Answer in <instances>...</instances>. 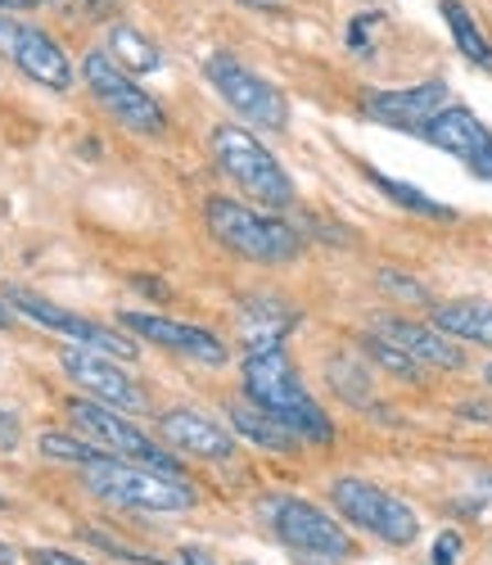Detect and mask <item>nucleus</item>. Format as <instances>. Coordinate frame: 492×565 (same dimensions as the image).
I'll return each instance as SVG.
<instances>
[{
    "instance_id": "7c9ffc66",
    "label": "nucleus",
    "mask_w": 492,
    "mask_h": 565,
    "mask_svg": "<svg viewBox=\"0 0 492 565\" xmlns=\"http://www.w3.org/2000/svg\"><path fill=\"white\" fill-rule=\"evenodd\" d=\"M28 561H32V565H86V561H77V556H68V552H60V547H32V552H28Z\"/></svg>"
},
{
    "instance_id": "20e7f679",
    "label": "nucleus",
    "mask_w": 492,
    "mask_h": 565,
    "mask_svg": "<svg viewBox=\"0 0 492 565\" xmlns=\"http://www.w3.org/2000/svg\"><path fill=\"white\" fill-rule=\"evenodd\" d=\"M82 476H86V489L95 498H105L114 507H131V511H185V507H194V489L185 480L131 466L122 457L95 461L82 470Z\"/></svg>"
},
{
    "instance_id": "1a4fd4ad",
    "label": "nucleus",
    "mask_w": 492,
    "mask_h": 565,
    "mask_svg": "<svg viewBox=\"0 0 492 565\" xmlns=\"http://www.w3.org/2000/svg\"><path fill=\"white\" fill-rule=\"evenodd\" d=\"M271 530L285 547H293L303 561H349L353 556V539L339 530V521L303 498H276L267 507Z\"/></svg>"
},
{
    "instance_id": "e433bc0d",
    "label": "nucleus",
    "mask_w": 492,
    "mask_h": 565,
    "mask_svg": "<svg viewBox=\"0 0 492 565\" xmlns=\"http://www.w3.org/2000/svg\"><path fill=\"white\" fill-rule=\"evenodd\" d=\"M6 326H10V312H6V303H0V331H6Z\"/></svg>"
},
{
    "instance_id": "4c0bfd02",
    "label": "nucleus",
    "mask_w": 492,
    "mask_h": 565,
    "mask_svg": "<svg viewBox=\"0 0 492 565\" xmlns=\"http://www.w3.org/2000/svg\"><path fill=\"white\" fill-rule=\"evenodd\" d=\"M483 381H488V385H492V362H488V371H483Z\"/></svg>"
},
{
    "instance_id": "f257e3e1",
    "label": "nucleus",
    "mask_w": 492,
    "mask_h": 565,
    "mask_svg": "<svg viewBox=\"0 0 492 565\" xmlns=\"http://www.w3.org/2000/svg\"><path fill=\"white\" fill-rule=\"evenodd\" d=\"M244 394L249 403L267 416H276L285 430H293L303 444H330L334 426L321 412V403L308 394L303 375L293 371V362L276 349V353H249L244 358Z\"/></svg>"
},
{
    "instance_id": "c9c22d12",
    "label": "nucleus",
    "mask_w": 492,
    "mask_h": 565,
    "mask_svg": "<svg viewBox=\"0 0 492 565\" xmlns=\"http://www.w3.org/2000/svg\"><path fill=\"white\" fill-rule=\"evenodd\" d=\"M0 565H19V552L10 543H0Z\"/></svg>"
},
{
    "instance_id": "b1692460",
    "label": "nucleus",
    "mask_w": 492,
    "mask_h": 565,
    "mask_svg": "<svg viewBox=\"0 0 492 565\" xmlns=\"http://www.w3.org/2000/svg\"><path fill=\"white\" fill-rule=\"evenodd\" d=\"M41 457H55V461H73V466H95V461H105L109 452L100 444H82V439H68V435H45L41 439Z\"/></svg>"
},
{
    "instance_id": "39448f33",
    "label": "nucleus",
    "mask_w": 492,
    "mask_h": 565,
    "mask_svg": "<svg viewBox=\"0 0 492 565\" xmlns=\"http://www.w3.org/2000/svg\"><path fill=\"white\" fill-rule=\"evenodd\" d=\"M82 77H86V90L95 96V105L105 114H114V122H122L127 131H136V136H163L168 131L163 105L131 73H122L105 51H90L82 60Z\"/></svg>"
},
{
    "instance_id": "f03ea898",
    "label": "nucleus",
    "mask_w": 492,
    "mask_h": 565,
    "mask_svg": "<svg viewBox=\"0 0 492 565\" xmlns=\"http://www.w3.org/2000/svg\"><path fill=\"white\" fill-rule=\"evenodd\" d=\"M204 217H208L213 241L222 249L239 254V258H249V263H289V258H299V249H303V231L299 226H289L276 213H258L249 204H235L226 195H213Z\"/></svg>"
},
{
    "instance_id": "aec40b11",
    "label": "nucleus",
    "mask_w": 492,
    "mask_h": 565,
    "mask_svg": "<svg viewBox=\"0 0 492 565\" xmlns=\"http://www.w3.org/2000/svg\"><path fill=\"white\" fill-rule=\"evenodd\" d=\"M122 73L140 77V73H159L163 68V51L131 23H109V51H105Z\"/></svg>"
},
{
    "instance_id": "2eb2a0df",
    "label": "nucleus",
    "mask_w": 492,
    "mask_h": 565,
    "mask_svg": "<svg viewBox=\"0 0 492 565\" xmlns=\"http://www.w3.org/2000/svg\"><path fill=\"white\" fill-rule=\"evenodd\" d=\"M122 331L150 340L168 353H181V358H194V362H208V366H222L226 362V349L213 331L204 326H190V321H172V317H159V312H122L118 317Z\"/></svg>"
},
{
    "instance_id": "9b49d317",
    "label": "nucleus",
    "mask_w": 492,
    "mask_h": 565,
    "mask_svg": "<svg viewBox=\"0 0 492 565\" xmlns=\"http://www.w3.org/2000/svg\"><path fill=\"white\" fill-rule=\"evenodd\" d=\"M6 299H10V308H14V312L32 317L36 326H51V331H60L64 340H73L77 349L105 353V358H118V362H131V358L140 353V349H136V344H131L122 331H114V326L86 321V317L68 312V308H60V303H51V299H41V295H28V290H10Z\"/></svg>"
},
{
    "instance_id": "473e14b6",
    "label": "nucleus",
    "mask_w": 492,
    "mask_h": 565,
    "mask_svg": "<svg viewBox=\"0 0 492 565\" xmlns=\"http://www.w3.org/2000/svg\"><path fill=\"white\" fill-rule=\"evenodd\" d=\"M181 565H213V556L200 552V547H185V552H181Z\"/></svg>"
},
{
    "instance_id": "f3484780",
    "label": "nucleus",
    "mask_w": 492,
    "mask_h": 565,
    "mask_svg": "<svg viewBox=\"0 0 492 565\" xmlns=\"http://www.w3.org/2000/svg\"><path fill=\"white\" fill-rule=\"evenodd\" d=\"M371 335L388 340L393 349H403L407 358H416L420 366H442V371H461L466 353L452 344V335H442L438 326L425 321H407V317H379L371 326Z\"/></svg>"
},
{
    "instance_id": "423d86ee",
    "label": "nucleus",
    "mask_w": 492,
    "mask_h": 565,
    "mask_svg": "<svg viewBox=\"0 0 492 565\" xmlns=\"http://www.w3.org/2000/svg\"><path fill=\"white\" fill-rule=\"evenodd\" d=\"M330 502L339 507V515H343L349 525L375 534V539L388 543V547H407V543H416V534H420V515H416L403 498H393L388 489H379V484H371V480H357V476L334 480V484H330Z\"/></svg>"
},
{
    "instance_id": "c85d7f7f",
    "label": "nucleus",
    "mask_w": 492,
    "mask_h": 565,
    "mask_svg": "<svg viewBox=\"0 0 492 565\" xmlns=\"http://www.w3.org/2000/svg\"><path fill=\"white\" fill-rule=\"evenodd\" d=\"M457 556H461V534L442 530L438 543H434V565H457Z\"/></svg>"
},
{
    "instance_id": "9d476101",
    "label": "nucleus",
    "mask_w": 492,
    "mask_h": 565,
    "mask_svg": "<svg viewBox=\"0 0 492 565\" xmlns=\"http://www.w3.org/2000/svg\"><path fill=\"white\" fill-rule=\"evenodd\" d=\"M0 55L23 77H32L36 86H51V90L73 86V60L64 55V45L51 32H41L36 23H19L10 14H0Z\"/></svg>"
},
{
    "instance_id": "7ed1b4c3",
    "label": "nucleus",
    "mask_w": 492,
    "mask_h": 565,
    "mask_svg": "<svg viewBox=\"0 0 492 565\" xmlns=\"http://www.w3.org/2000/svg\"><path fill=\"white\" fill-rule=\"evenodd\" d=\"M213 159L217 168L239 185L254 204H263V213H285L293 209V181L280 168V159L263 146L254 131H244L235 122H217L213 127Z\"/></svg>"
},
{
    "instance_id": "f8f14e48",
    "label": "nucleus",
    "mask_w": 492,
    "mask_h": 565,
    "mask_svg": "<svg viewBox=\"0 0 492 565\" xmlns=\"http://www.w3.org/2000/svg\"><path fill=\"white\" fill-rule=\"evenodd\" d=\"M420 140L438 146L442 154L461 159L479 181H492V131H488V122H483L474 109L448 105V109H442V114L420 131Z\"/></svg>"
},
{
    "instance_id": "a878e982",
    "label": "nucleus",
    "mask_w": 492,
    "mask_h": 565,
    "mask_svg": "<svg viewBox=\"0 0 492 565\" xmlns=\"http://www.w3.org/2000/svg\"><path fill=\"white\" fill-rule=\"evenodd\" d=\"M362 349H366V358H375L384 371H393V375H403V381L420 385V362H416V358H407L403 349H393V344H388V340H379V335H366V340H362Z\"/></svg>"
},
{
    "instance_id": "c756f323",
    "label": "nucleus",
    "mask_w": 492,
    "mask_h": 565,
    "mask_svg": "<svg viewBox=\"0 0 492 565\" xmlns=\"http://www.w3.org/2000/svg\"><path fill=\"white\" fill-rule=\"evenodd\" d=\"M23 439V426H19V416L0 407V452H14Z\"/></svg>"
},
{
    "instance_id": "0eeeda50",
    "label": "nucleus",
    "mask_w": 492,
    "mask_h": 565,
    "mask_svg": "<svg viewBox=\"0 0 492 565\" xmlns=\"http://www.w3.org/2000/svg\"><path fill=\"white\" fill-rule=\"evenodd\" d=\"M68 412H73V426H77L82 435H90L109 457H122V461H131V466H145V470H159V476L181 480V461L168 457L150 435H140L131 420H122L118 407L95 403V398H73Z\"/></svg>"
},
{
    "instance_id": "58836bf2",
    "label": "nucleus",
    "mask_w": 492,
    "mask_h": 565,
    "mask_svg": "<svg viewBox=\"0 0 492 565\" xmlns=\"http://www.w3.org/2000/svg\"><path fill=\"white\" fill-rule=\"evenodd\" d=\"M483 489H488V493H492V476H483Z\"/></svg>"
},
{
    "instance_id": "bb28decb",
    "label": "nucleus",
    "mask_w": 492,
    "mask_h": 565,
    "mask_svg": "<svg viewBox=\"0 0 492 565\" xmlns=\"http://www.w3.org/2000/svg\"><path fill=\"white\" fill-rule=\"evenodd\" d=\"M375 280H379V290H388V295H398V299H407V303H429V290L420 286V280H411L407 271H393V267H379V271H375Z\"/></svg>"
},
{
    "instance_id": "ea45409f",
    "label": "nucleus",
    "mask_w": 492,
    "mask_h": 565,
    "mask_svg": "<svg viewBox=\"0 0 492 565\" xmlns=\"http://www.w3.org/2000/svg\"><path fill=\"white\" fill-rule=\"evenodd\" d=\"M0 507H6V493H0Z\"/></svg>"
},
{
    "instance_id": "dca6fc26",
    "label": "nucleus",
    "mask_w": 492,
    "mask_h": 565,
    "mask_svg": "<svg viewBox=\"0 0 492 565\" xmlns=\"http://www.w3.org/2000/svg\"><path fill=\"white\" fill-rule=\"evenodd\" d=\"M159 439L185 457L200 461H231L235 457V430H226L222 420L194 412V407H172L159 416Z\"/></svg>"
},
{
    "instance_id": "2f4dec72",
    "label": "nucleus",
    "mask_w": 492,
    "mask_h": 565,
    "mask_svg": "<svg viewBox=\"0 0 492 565\" xmlns=\"http://www.w3.org/2000/svg\"><path fill=\"white\" fill-rule=\"evenodd\" d=\"M375 23H379V14H357V19H353V28H349V45H353V51H362V45L371 41Z\"/></svg>"
},
{
    "instance_id": "4be33fe9",
    "label": "nucleus",
    "mask_w": 492,
    "mask_h": 565,
    "mask_svg": "<svg viewBox=\"0 0 492 565\" xmlns=\"http://www.w3.org/2000/svg\"><path fill=\"white\" fill-rule=\"evenodd\" d=\"M438 10H442V19H448V28H452L457 51H461L470 64H479V68L492 73V41H488L483 28L474 23V14L461 6V0H438Z\"/></svg>"
},
{
    "instance_id": "6e6552de",
    "label": "nucleus",
    "mask_w": 492,
    "mask_h": 565,
    "mask_svg": "<svg viewBox=\"0 0 492 565\" xmlns=\"http://www.w3.org/2000/svg\"><path fill=\"white\" fill-rule=\"evenodd\" d=\"M204 77L213 82V90L244 122H254L263 131H285L289 127V100L280 96V86L258 77L254 68H244L235 55H208Z\"/></svg>"
},
{
    "instance_id": "4468645a",
    "label": "nucleus",
    "mask_w": 492,
    "mask_h": 565,
    "mask_svg": "<svg viewBox=\"0 0 492 565\" xmlns=\"http://www.w3.org/2000/svg\"><path fill=\"white\" fill-rule=\"evenodd\" d=\"M60 366L73 375V385H82L95 403H109L118 412H145V394L136 390V381L114 358L73 344V349H60Z\"/></svg>"
},
{
    "instance_id": "6ab92c4d",
    "label": "nucleus",
    "mask_w": 492,
    "mask_h": 565,
    "mask_svg": "<svg viewBox=\"0 0 492 565\" xmlns=\"http://www.w3.org/2000/svg\"><path fill=\"white\" fill-rule=\"evenodd\" d=\"M429 326H438L442 335H457L470 344L492 349V303L488 299H448V303H434Z\"/></svg>"
},
{
    "instance_id": "393cba45",
    "label": "nucleus",
    "mask_w": 492,
    "mask_h": 565,
    "mask_svg": "<svg viewBox=\"0 0 492 565\" xmlns=\"http://www.w3.org/2000/svg\"><path fill=\"white\" fill-rule=\"evenodd\" d=\"M330 385H334V394H343V398L357 403V407H375L371 390H362V385H371V381L357 371L353 358H334V362H330Z\"/></svg>"
},
{
    "instance_id": "ddd939ff",
    "label": "nucleus",
    "mask_w": 492,
    "mask_h": 565,
    "mask_svg": "<svg viewBox=\"0 0 492 565\" xmlns=\"http://www.w3.org/2000/svg\"><path fill=\"white\" fill-rule=\"evenodd\" d=\"M448 82H420V86H403V90H366L362 96V114L384 122V127H398L420 136L442 109H448Z\"/></svg>"
},
{
    "instance_id": "f704fd0d",
    "label": "nucleus",
    "mask_w": 492,
    "mask_h": 565,
    "mask_svg": "<svg viewBox=\"0 0 492 565\" xmlns=\"http://www.w3.org/2000/svg\"><path fill=\"white\" fill-rule=\"evenodd\" d=\"M239 6H254V10H280L285 0H239Z\"/></svg>"
},
{
    "instance_id": "72a5a7b5",
    "label": "nucleus",
    "mask_w": 492,
    "mask_h": 565,
    "mask_svg": "<svg viewBox=\"0 0 492 565\" xmlns=\"http://www.w3.org/2000/svg\"><path fill=\"white\" fill-rule=\"evenodd\" d=\"M41 6V0H0V14H10V10H32Z\"/></svg>"
},
{
    "instance_id": "5701e85b",
    "label": "nucleus",
    "mask_w": 492,
    "mask_h": 565,
    "mask_svg": "<svg viewBox=\"0 0 492 565\" xmlns=\"http://www.w3.org/2000/svg\"><path fill=\"white\" fill-rule=\"evenodd\" d=\"M371 181L379 185V191H384L393 204H403L407 213H420V217H434V222H452V217H457V209L429 200L425 191H416V185H407V181H393V177H384V172H371Z\"/></svg>"
},
{
    "instance_id": "cd10ccee",
    "label": "nucleus",
    "mask_w": 492,
    "mask_h": 565,
    "mask_svg": "<svg viewBox=\"0 0 492 565\" xmlns=\"http://www.w3.org/2000/svg\"><path fill=\"white\" fill-rule=\"evenodd\" d=\"M51 6H60L73 19H105L114 10V0H51Z\"/></svg>"
},
{
    "instance_id": "a211bd4d",
    "label": "nucleus",
    "mask_w": 492,
    "mask_h": 565,
    "mask_svg": "<svg viewBox=\"0 0 492 565\" xmlns=\"http://www.w3.org/2000/svg\"><path fill=\"white\" fill-rule=\"evenodd\" d=\"M293 326H299V308L276 295H254L239 303V340L249 353H276Z\"/></svg>"
},
{
    "instance_id": "412c9836",
    "label": "nucleus",
    "mask_w": 492,
    "mask_h": 565,
    "mask_svg": "<svg viewBox=\"0 0 492 565\" xmlns=\"http://www.w3.org/2000/svg\"><path fill=\"white\" fill-rule=\"evenodd\" d=\"M231 430L239 435V439H249V444H258V448H271V452H293L303 439L293 435V430H285L276 416H267V412H258L254 403L244 407V403H235L231 407Z\"/></svg>"
}]
</instances>
